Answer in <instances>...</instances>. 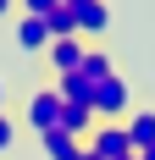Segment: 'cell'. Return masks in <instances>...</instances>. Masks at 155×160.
Instances as JSON below:
<instances>
[{
  "instance_id": "cell-13",
  "label": "cell",
  "mask_w": 155,
  "mask_h": 160,
  "mask_svg": "<svg viewBox=\"0 0 155 160\" xmlns=\"http://www.w3.org/2000/svg\"><path fill=\"white\" fill-rule=\"evenodd\" d=\"M11 6H17V0H0V17H6V11H11Z\"/></svg>"
},
{
  "instance_id": "cell-15",
  "label": "cell",
  "mask_w": 155,
  "mask_h": 160,
  "mask_svg": "<svg viewBox=\"0 0 155 160\" xmlns=\"http://www.w3.org/2000/svg\"><path fill=\"white\" fill-rule=\"evenodd\" d=\"M127 160H139V155H127Z\"/></svg>"
},
{
  "instance_id": "cell-12",
  "label": "cell",
  "mask_w": 155,
  "mask_h": 160,
  "mask_svg": "<svg viewBox=\"0 0 155 160\" xmlns=\"http://www.w3.org/2000/svg\"><path fill=\"white\" fill-rule=\"evenodd\" d=\"M6 99H11V94H6V78H0V116H6Z\"/></svg>"
},
{
  "instance_id": "cell-14",
  "label": "cell",
  "mask_w": 155,
  "mask_h": 160,
  "mask_svg": "<svg viewBox=\"0 0 155 160\" xmlns=\"http://www.w3.org/2000/svg\"><path fill=\"white\" fill-rule=\"evenodd\" d=\"M139 160H155V149H150V155H139Z\"/></svg>"
},
{
  "instance_id": "cell-5",
  "label": "cell",
  "mask_w": 155,
  "mask_h": 160,
  "mask_svg": "<svg viewBox=\"0 0 155 160\" xmlns=\"http://www.w3.org/2000/svg\"><path fill=\"white\" fill-rule=\"evenodd\" d=\"M72 22H78V39H105L111 33V6H100V0H72Z\"/></svg>"
},
{
  "instance_id": "cell-4",
  "label": "cell",
  "mask_w": 155,
  "mask_h": 160,
  "mask_svg": "<svg viewBox=\"0 0 155 160\" xmlns=\"http://www.w3.org/2000/svg\"><path fill=\"white\" fill-rule=\"evenodd\" d=\"M83 55H89V44H83V39H56V44L45 50V61H50V83L72 78L78 66H83Z\"/></svg>"
},
{
  "instance_id": "cell-2",
  "label": "cell",
  "mask_w": 155,
  "mask_h": 160,
  "mask_svg": "<svg viewBox=\"0 0 155 160\" xmlns=\"http://www.w3.org/2000/svg\"><path fill=\"white\" fill-rule=\"evenodd\" d=\"M127 116H133V88L122 72H111L94 94V122H127Z\"/></svg>"
},
{
  "instance_id": "cell-6",
  "label": "cell",
  "mask_w": 155,
  "mask_h": 160,
  "mask_svg": "<svg viewBox=\"0 0 155 160\" xmlns=\"http://www.w3.org/2000/svg\"><path fill=\"white\" fill-rule=\"evenodd\" d=\"M11 39H17V50H22V55H45V50H50V28H45V17H28V11H17Z\"/></svg>"
},
{
  "instance_id": "cell-1",
  "label": "cell",
  "mask_w": 155,
  "mask_h": 160,
  "mask_svg": "<svg viewBox=\"0 0 155 160\" xmlns=\"http://www.w3.org/2000/svg\"><path fill=\"white\" fill-rule=\"evenodd\" d=\"M61 111H67L61 88H56V83H39V88L28 94V105H22V122H28V127L45 138V132H56V127H61Z\"/></svg>"
},
{
  "instance_id": "cell-8",
  "label": "cell",
  "mask_w": 155,
  "mask_h": 160,
  "mask_svg": "<svg viewBox=\"0 0 155 160\" xmlns=\"http://www.w3.org/2000/svg\"><path fill=\"white\" fill-rule=\"evenodd\" d=\"M127 138H133V155H150L155 149V111H133L127 116Z\"/></svg>"
},
{
  "instance_id": "cell-11",
  "label": "cell",
  "mask_w": 155,
  "mask_h": 160,
  "mask_svg": "<svg viewBox=\"0 0 155 160\" xmlns=\"http://www.w3.org/2000/svg\"><path fill=\"white\" fill-rule=\"evenodd\" d=\"M11 144H17V122H11V116H0V155H6Z\"/></svg>"
},
{
  "instance_id": "cell-7",
  "label": "cell",
  "mask_w": 155,
  "mask_h": 160,
  "mask_svg": "<svg viewBox=\"0 0 155 160\" xmlns=\"http://www.w3.org/2000/svg\"><path fill=\"white\" fill-rule=\"evenodd\" d=\"M39 155L45 160H83V138H72V132H45V138H39Z\"/></svg>"
},
{
  "instance_id": "cell-3",
  "label": "cell",
  "mask_w": 155,
  "mask_h": 160,
  "mask_svg": "<svg viewBox=\"0 0 155 160\" xmlns=\"http://www.w3.org/2000/svg\"><path fill=\"white\" fill-rule=\"evenodd\" d=\"M94 149V160H127L133 155V138H127V122H100V127L83 138Z\"/></svg>"
},
{
  "instance_id": "cell-10",
  "label": "cell",
  "mask_w": 155,
  "mask_h": 160,
  "mask_svg": "<svg viewBox=\"0 0 155 160\" xmlns=\"http://www.w3.org/2000/svg\"><path fill=\"white\" fill-rule=\"evenodd\" d=\"M94 127H100V122H94L89 105H67V111H61V132H72V138H89Z\"/></svg>"
},
{
  "instance_id": "cell-9",
  "label": "cell",
  "mask_w": 155,
  "mask_h": 160,
  "mask_svg": "<svg viewBox=\"0 0 155 160\" xmlns=\"http://www.w3.org/2000/svg\"><path fill=\"white\" fill-rule=\"evenodd\" d=\"M45 28H50V44L56 39H78V22H72V0H56L45 11Z\"/></svg>"
}]
</instances>
